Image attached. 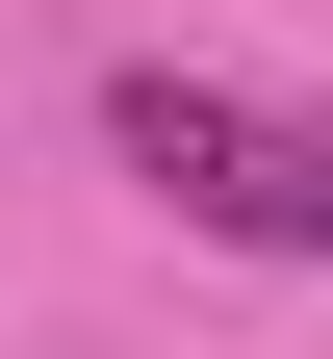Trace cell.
<instances>
[{
	"label": "cell",
	"instance_id": "obj_1",
	"mask_svg": "<svg viewBox=\"0 0 333 359\" xmlns=\"http://www.w3.org/2000/svg\"><path fill=\"white\" fill-rule=\"evenodd\" d=\"M103 154L154 180L179 231H231V257H333V128H308V103H231V77L128 52V77H103Z\"/></svg>",
	"mask_w": 333,
	"mask_h": 359
}]
</instances>
